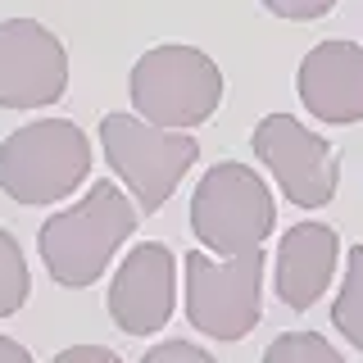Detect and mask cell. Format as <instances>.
I'll return each instance as SVG.
<instances>
[{"instance_id": "1", "label": "cell", "mask_w": 363, "mask_h": 363, "mask_svg": "<svg viewBox=\"0 0 363 363\" xmlns=\"http://www.w3.org/2000/svg\"><path fill=\"white\" fill-rule=\"evenodd\" d=\"M136 204L113 182H96L73 209L41 223V264L60 286H91L105 277L118 245L136 232Z\"/></svg>"}, {"instance_id": "6", "label": "cell", "mask_w": 363, "mask_h": 363, "mask_svg": "<svg viewBox=\"0 0 363 363\" xmlns=\"http://www.w3.org/2000/svg\"><path fill=\"white\" fill-rule=\"evenodd\" d=\"M264 313V250L236 259L186 255V318L213 340H241Z\"/></svg>"}, {"instance_id": "8", "label": "cell", "mask_w": 363, "mask_h": 363, "mask_svg": "<svg viewBox=\"0 0 363 363\" xmlns=\"http://www.w3.org/2000/svg\"><path fill=\"white\" fill-rule=\"evenodd\" d=\"M68 91V50L37 18L0 23V109H45Z\"/></svg>"}, {"instance_id": "15", "label": "cell", "mask_w": 363, "mask_h": 363, "mask_svg": "<svg viewBox=\"0 0 363 363\" xmlns=\"http://www.w3.org/2000/svg\"><path fill=\"white\" fill-rule=\"evenodd\" d=\"M332 5H336V0H264L268 14L291 18V23H313V18L332 14Z\"/></svg>"}, {"instance_id": "17", "label": "cell", "mask_w": 363, "mask_h": 363, "mask_svg": "<svg viewBox=\"0 0 363 363\" xmlns=\"http://www.w3.org/2000/svg\"><path fill=\"white\" fill-rule=\"evenodd\" d=\"M55 363H123V359L105 345H68L55 354Z\"/></svg>"}, {"instance_id": "14", "label": "cell", "mask_w": 363, "mask_h": 363, "mask_svg": "<svg viewBox=\"0 0 363 363\" xmlns=\"http://www.w3.org/2000/svg\"><path fill=\"white\" fill-rule=\"evenodd\" d=\"M264 363H345L336 345H327V336L318 332H281L264 350Z\"/></svg>"}, {"instance_id": "11", "label": "cell", "mask_w": 363, "mask_h": 363, "mask_svg": "<svg viewBox=\"0 0 363 363\" xmlns=\"http://www.w3.org/2000/svg\"><path fill=\"white\" fill-rule=\"evenodd\" d=\"M340 259V236L327 223H295L277 241V295L286 309H313L332 286Z\"/></svg>"}, {"instance_id": "18", "label": "cell", "mask_w": 363, "mask_h": 363, "mask_svg": "<svg viewBox=\"0 0 363 363\" xmlns=\"http://www.w3.org/2000/svg\"><path fill=\"white\" fill-rule=\"evenodd\" d=\"M0 363H32V354L18 345V340H9V336H0Z\"/></svg>"}, {"instance_id": "12", "label": "cell", "mask_w": 363, "mask_h": 363, "mask_svg": "<svg viewBox=\"0 0 363 363\" xmlns=\"http://www.w3.org/2000/svg\"><path fill=\"white\" fill-rule=\"evenodd\" d=\"M332 327L354 350H363V245H354L345 259V281H340L332 304Z\"/></svg>"}, {"instance_id": "16", "label": "cell", "mask_w": 363, "mask_h": 363, "mask_svg": "<svg viewBox=\"0 0 363 363\" xmlns=\"http://www.w3.org/2000/svg\"><path fill=\"white\" fill-rule=\"evenodd\" d=\"M145 363H218L209 354V350L191 345V340H164V345H155L150 354H145Z\"/></svg>"}, {"instance_id": "4", "label": "cell", "mask_w": 363, "mask_h": 363, "mask_svg": "<svg viewBox=\"0 0 363 363\" xmlns=\"http://www.w3.org/2000/svg\"><path fill=\"white\" fill-rule=\"evenodd\" d=\"M100 145L113 168V177L132 191L136 209L159 213L173 200L177 182L200 159V145L186 132H168L136 113H105L100 118Z\"/></svg>"}, {"instance_id": "10", "label": "cell", "mask_w": 363, "mask_h": 363, "mask_svg": "<svg viewBox=\"0 0 363 363\" xmlns=\"http://www.w3.org/2000/svg\"><path fill=\"white\" fill-rule=\"evenodd\" d=\"M300 105L323 123L350 128L363 123V45L354 41H323L300 60L295 73Z\"/></svg>"}, {"instance_id": "7", "label": "cell", "mask_w": 363, "mask_h": 363, "mask_svg": "<svg viewBox=\"0 0 363 363\" xmlns=\"http://www.w3.org/2000/svg\"><path fill=\"white\" fill-rule=\"evenodd\" d=\"M250 145H255V155L264 159V168L272 173V182L281 186V196H286L295 209H323V204L336 196L340 159H336L332 145L318 132H309L300 118H291V113H268V118H259Z\"/></svg>"}, {"instance_id": "5", "label": "cell", "mask_w": 363, "mask_h": 363, "mask_svg": "<svg viewBox=\"0 0 363 363\" xmlns=\"http://www.w3.org/2000/svg\"><path fill=\"white\" fill-rule=\"evenodd\" d=\"M272 223H277V209H272L268 182L236 159L213 164L191 196V232L213 255L236 259L259 250L268 241Z\"/></svg>"}, {"instance_id": "13", "label": "cell", "mask_w": 363, "mask_h": 363, "mask_svg": "<svg viewBox=\"0 0 363 363\" xmlns=\"http://www.w3.org/2000/svg\"><path fill=\"white\" fill-rule=\"evenodd\" d=\"M28 291H32V277H28V259H23L18 241L0 227V318L18 313L28 304Z\"/></svg>"}, {"instance_id": "2", "label": "cell", "mask_w": 363, "mask_h": 363, "mask_svg": "<svg viewBox=\"0 0 363 363\" xmlns=\"http://www.w3.org/2000/svg\"><path fill=\"white\" fill-rule=\"evenodd\" d=\"M128 96L136 118L168 132H186L218 113L223 73L196 45H155L132 64Z\"/></svg>"}, {"instance_id": "3", "label": "cell", "mask_w": 363, "mask_h": 363, "mask_svg": "<svg viewBox=\"0 0 363 363\" xmlns=\"http://www.w3.org/2000/svg\"><path fill=\"white\" fill-rule=\"evenodd\" d=\"M91 173V141L68 118H37L0 141V191L18 204H55Z\"/></svg>"}, {"instance_id": "9", "label": "cell", "mask_w": 363, "mask_h": 363, "mask_svg": "<svg viewBox=\"0 0 363 363\" xmlns=\"http://www.w3.org/2000/svg\"><path fill=\"white\" fill-rule=\"evenodd\" d=\"M109 318L128 336H155L177 304V259L164 241H141L109 281Z\"/></svg>"}]
</instances>
